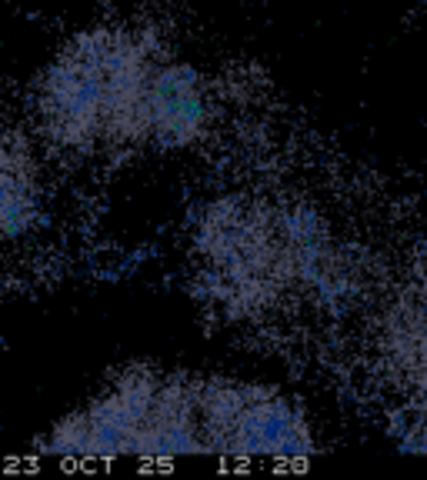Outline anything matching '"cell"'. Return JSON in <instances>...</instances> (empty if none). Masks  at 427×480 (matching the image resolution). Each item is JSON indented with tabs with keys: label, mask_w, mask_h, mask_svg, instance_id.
Listing matches in <instances>:
<instances>
[{
	"label": "cell",
	"mask_w": 427,
	"mask_h": 480,
	"mask_svg": "<svg viewBox=\"0 0 427 480\" xmlns=\"http://www.w3.org/2000/svg\"><path fill=\"white\" fill-rule=\"evenodd\" d=\"M194 294L224 324H267L301 300L334 294L341 264L311 211L271 197L224 194L190 227Z\"/></svg>",
	"instance_id": "2"
},
{
	"label": "cell",
	"mask_w": 427,
	"mask_h": 480,
	"mask_svg": "<svg viewBox=\"0 0 427 480\" xmlns=\"http://www.w3.org/2000/svg\"><path fill=\"white\" fill-rule=\"evenodd\" d=\"M220 123L200 64L160 27L104 17L63 37L34 73L27 127L47 157L111 167L198 151Z\"/></svg>",
	"instance_id": "1"
},
{
	"label": "cell",
	"mask_w": 427,
	"mask_h": 480,
	"mask_svg": "<svg viewBox=\"0 0 427 480\" xmlns=\"http://www.w3.org/2000/svg\"><path fill=\"white\" fill-rule=\"evenodd\" d=\"M210 457L291 464L317 454V430L297 397L277 384L210 370Z\"/></svg>",
	"instance_id": "4"
},
{
	"label": "cell",
	"mask_w": 427,
	"mask_h": 480,
	"mask_svg": "<svg viewBox=\"0 0 427 480\" xmlns=\"http://www.w3.org/2000/svg\"><path fill=\"white\" fill-rule=\"evenodd\" d=\"M208 374L127 364L53 420L37 447L57 460L210 457Z\"/></svg>",
	"instance_id": "3"
},
{
	"label": "cell",
	"mask_w": 427,
	"mask_h": 480,
	"mask_svg": "<svg viewBox=\"0 0 427 480\" xmlns=\"http://www.w3.org/2000/svg\"><path fill=\"white\" fill-rule=\"evenodd\" d=\"M47 201V153L27 123L0 117V250L37 234Z\"/></svg>",
	"instance_id": "5"
}]
</instances>
